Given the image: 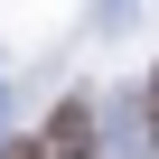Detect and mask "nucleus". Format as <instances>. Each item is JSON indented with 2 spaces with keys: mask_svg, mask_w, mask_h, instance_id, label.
Masks as SVG:
<instances>
[{
  "mask_svg": "<svg viewBox=\"0 0 159 159\" xmlns=\"http://www.w3.org/2000/svg\"><path fill=\"white\" fill-rule=\"evenodd\" d=\"M38 159H94V103H56V122L28 140Z\"/></svg>",
  "mask_w": 159,
  "mask_h": 159,
  "instance_id": "f257e3e1",
  "label": "nucleus"
},
{
  "mask_svg": "<svg viewBox=\"0 0 159 159\" xmlns=\"http://www.w3.org/2000/svg\"><path fill=\"white\" fill-rule=\"evenodd\" d=\"M0 159H38V150H28V140H10V150H0Z\"/></svg>",
  "mask_w": 159,
  "mask_h": 159,
  "instance_id": "f03ea898",
  "label": "nucleus"
},
{
  "mask_svg": "<svg viewBox=\"0 0 159 159\" xmlns=\"http://www.w3.org/2000/svg\"><path fill=\"white\" fill-rule=\"evenodd\" d=\"M150 122H159V66H150Z\"/></svg>",
  "mask_w": 159,
  "mask_h": 159,
  "instance_id": "7ed1b4c3",
  "label": "nucleus"
}]
</instances>
